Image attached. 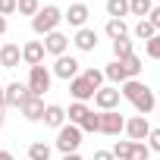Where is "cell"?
<instances>
[{
	"instance_id": "1",
	"label": "cell",
	"mask_w": 160,
	"mask_h": 160,
	"mask_svg": "<svg viewBox=\"0 0 160 160\" xmlns=\"http://www.w3.org/2000/svg\"><path fill=\"white\" fill-rule=\"evenodd\" d=\"M119 98H126V101L138 110V116H148V113L157 110V98H154V91H151L144 82H138V78H129V82L119 85Z\"/></svg>"
},
{
	"instance_id": "2",
	"label": "cell",
	"mask_w": 160,
	"mask_h": 160,
	"mask_svg": "<svg viewBox=\"0 0 160 160\" xmlns=\"http://www.w3.org/2000/svg\"><path fill=\"white\" fill-rule=\"evenodd\" d=\"M63 22V10L60 7H53V3H47V7H41L35 16H32V32L35 35H50V32H57V25Z\"/></svg>"
},
{
	"instance_id": "3",
	"label": "cell",
	"mask_w": 160,
	"mask_h": 160,
	"mask_svg": "<svg viewBox=\"0 0 160 160\" xmlns=\"http://www.w3.org/2000/svg\"><path fill=\"white\" fill-rule=\"evenodd\" d=\"M50 82H53V75H50V69H47L44 63H41V66H28V82H25L28 94L44 98V94L50 91Z\"/></svg>"
},
{
	"instance_id": "4",
	"label": "cell",
	"mask_w": 160,
	"mask_h": 160,
	"mask_svg": "<svg viewBox=\"0 0 160 160\" xmlns=\"http://www.w3.org/2000/svg\"><path fill=\"white\" fill-rule=\"evenodd\" d=\"M78 144H82V129H78V126L66 122V126L57 129V151H63V154H78Z\"/></svg>"
},
{
	"instance_id": "5",
	"label": "cell",
	"mask_w": 160,
	"mask_h": 160,
	"mask_svg": "<svg viewBox=\"0 0 160 160\" xmlns=\"http://www.w3.org/2000/svg\"><path fill=\"white\" fill-rule=\"evenodd\" d=\"M78 63L75 57H69V53H63V57H57V63H53V69H50V75H57V78H63V82H72V78L78 75Z\"/></svg>"
},
{
	"instance_id": "6",
	"label": "cell",
	"mask_w": 160,
	"mask_h": 160,
	"mask_svg": "<svg viewBox=\"0 0 160 160\" xmlns=\"http://www.w3.org/2000/svg\"><path fill=\"white\" fill-rule=\"evenodd\" d=\"M94 107L104 113V110H116L119 107V88L116 85H104L94 91Z\"/></svg>"
},
{
	"instance_id": "7",
	"label": "cell",
	"mask_w": 160,
	"mask_h": 160,
	"mask_svg": "<svg viewBox=\"0 0 160 160\" xmlns=\"http://www.w3.org/2000/svg\"><path fill=\"white\" fill-rule=\"evenodd\" d=\"M98 116H101V126H98L101 135H119V132L126 129V119H122V113H116V110H104V113H98Z\"/></svg>"
},
{
	"instance_id": "8",
	"label": "cell",
	"mask_w": 160,
	"mask_h": 160,
	"mask_svg": "<svg viewBox=\"0 0 160 160\" xmlns=\"http://www.w3.org/2000/svg\"><path fill=\"white\" fill-rule=\"evenodd\" d=\"M19 113H22L28 122H41V119H44V98H38V94H28V98L19 104Z\"/></svg>"
},
{
	"instance_id": "9",
	"label": "cell",
	"mask_w": 160,
	"mask_h": 160,
	"mask_svg": "<svg viewBox=\"0 0 160 160\" xmlns=\"http://www.w3.org/2000/svg\"><path fill=\"white\" fill-rule=\"evenodd\" d=\"M44 53H50V57H63L66 50H69V38L57 28V32H50V35H44Z\"/></svg>"
},
{
	"instance_id": "10",
	"label": "cell",
	"mask_w": 160,
	"mask_h": 160,
	"mask_svg": "<svg viewBox=\"0 0 160 160\" xmlns=\"http://www.w3.org/2000/svg\"><path fill=\"white\" fill-rule=\"evenodd\" d=\"M122 132L129 135V141H144L148 132H151V122H148V116H132V119H126Z\"/></svg>"
},
{
	"instance_id": "11",
	"label": "cell",
	"mask_w": 160,
	"mask_h": 160,
	"mask_svg": "<svg viewBox=\"0 0 160 160\" xmlns=\"http://www.w3.org/2000/svg\"><path fill=\"white\" fill-rule=\"evenodd\" d=\"M88 16H91V10H88L85 3H72V7L63 13V22H69V25L78 32V28H85V25H88Z\"/></svg>"
},
{
	"instance_id": "12",
	"label": "cell",
	"mask_w": 160,
	"mask_h": 160,
	"mask_svg": "<svg viewBox=\"0 0 160 160\" xmlns=\"http://www.w3.org/2000/svg\"><path fill=\"white\" fill-rule=\"evenodd\" d=\"M94 91H98V88H94L91 82H85L82 75H75L72 82H69V94H72V98H75L78 104H85V101H91V98H94Z\"/></svg>"
},
{
	"instance_id": "13",
	"label": "cell",
	"mask_w": 160,
	"mask_h": 160,
	"mask_svg": "<svg viewBox=\"0 0 160 160\" xmlns=\"http://www.w3.org/2000/svg\"><path fill=\"white\" fill-rule=\"evenodd\" d=\"M72 44L82 50V53H91V50L98 47V32H94V28H88V25H85V28H78V32H75V38H72Z\"/></svg>"
},
{
	"instance_id": "14",
	"label": "cell",
	"mask_w": 160,
	"mask_h": 160,
	"mask_svg": "<svg viewBox=\"0 0 160 160\" xmlns=\"http://www.w3.org/2000/svg\"><path fill=\"white\" fill-rule=\"evenodd\" d=\"M22 63H25V66H41V63H44V44H41V41L22 44Z\"/></svg>"
},
{
	"instance_id": "15",
	"label": "cell",
	"mask_w": 160,
	"mask_h": 160,
	"mask_svg": "<svg viewBox=\"0 0 160 160\" xmlns=\"http://www.w3.org/2000/svg\"><path fill=\"white\" fill-rule=\"evenodd\" d=\"M25 98H28V88H25L22 82H10V85H3V101H7V107H19Z\"/></svg>"
},
{
	"instance_id": "16",
	"label": "cell",
	"mask_w": 160,
	"mask_h": 160,
	"mask_svg": "<svg viewBox=\"0 0 160 160\" xmlns=\"http://www.w3.org/2000/svg\"><path fill=\"white\" fill-rule=\"evenodd\" d=\"M19 60H22V47L19 44H3L0 47V66L3 69H16Z\"/></svg>"
},
{
	"instance_id": "17",
	"label": "cell",
	"mask_w": 160,
	"mask_h": 160,
	"mask_svg": "<svg viewBox=\"0 0 160 160\" xmlns=\"http://www.w3.org/2000/svg\"><path fill=\"white\" fill-rule=\"evenodd\" d=\"M44 126H50V129L66 126V110H63L60 104H47V107H44Z\"/></svg>"
},
{
	"instance_id": "18",
	"label": "cell",
	"mask_w": 160,
	"mask_h": 160,
	"mask_svg": "<svg viewBox=\"0 0 160 160\" xmlns=\"http://www.w3.org/2000/svg\"><path fill=\"white\" fill-rule=\"evenodd\" d=\"M104 78H110L113 85H122V82H129V72H126V66H122L119 60H113V63H107V69H104Z\"/></svg>"
},
{
	"instance_id": "19",
	"label": "cell",
	"mask_w": 160,
	"mask_h": 160,
	"mask_svg": "<svg viewBox=\"0 0 160 160\" xmlns=\"http://www.w3.org/2000/svg\"><path fill=\"white\" fill-rule=\"evenodd\" d=\"M104 32H107V38H110V41H119V38H129V25H126V19H107Z\"/></svg>"
},
{
	"instance_id": "20",
	"label": "cell",
	"mask_w": 160,
	"mask_h": 160,
	"mask_svg": "<svg viewBox=\"0 0 160 160\" xmlns=\"http://www.w3.org/2000/svg\"><path fill=\"white\" fill-rule=\"evenodd\" d=\"M91 110H88V104H78V101H72L69 104V110H66V119L72 122V126H82V119L88 116Z\"/></svg>"
},
{
	"instance_id": "21",
	"label": "cell",
	"mask_w": 160,
	"mask_h": 160,
	"mask_svg": "<svg viewBox=\"0 0 160 160\" xmlns=\"http://www.w3.org/2000/svg\"><path fill=\"white\" fill-rule=\"evenodd\" d=\"M132 53H135V47H132V41H129V38L113 41V60H129Z\"/></svg>"
},
{
	"instance_id": "22",
	"label": "cell",
	"mask_w": 160,
	"mask_h": 160,
	"mask_svg": "<svg viewBox=\"0 0 160 160\" xmlns=\"http://www.w3.org/2000/svg\"><path fill=\"white\" fill-rule=\"evenodd\" d=\"M28 160H50V144L32 141V144H28Z\"/></svg>"
},
{
	"instance_id": "23",
	"label": "cell",
	"mask_w": 160,
	"mask_h": 160,
	"mask_svg": "<svg viewBox=\"0 0 160 160\" xmlns=\"http://www.w3.org/2000/svg\"><path fill=\"white\" fill-rule=\"evenodd\" d=\"M129 13V0H107V16L110 19H122Z\"/></svg>"
},
{
	"instance_id": "24",
	"label": "cell",
	"mask_w": 160,
	"mask_h": 160,
	"mask_svg": "<svg viewBox=\"0 0 160 160\" xmlns=\"http://www.w3.org/2000/svg\"><path fill=\"white\" fill-rule=\"evenodd\" d=\"M132 32H135V38H138V41H151V38L157 35V28H154L148 19H138V25H135Z\"/></svg>"
},
{
	"instance_id": "25",
	"label": "cell",
	"mask_w": 160,
	"mask_h": 160,
	"mask_svg": "<svg viewBox=\"0 0 160 160\" xmlns=\"http://www.w3.org/2000/svg\"><path fill=\"white\" fill-rule=\"evenodd\" d=\"M154 10V3L151 0H129V13L132 16H141V19H148V13Z\"/></svg>"
},
{
	"instance_id": "26",
	"label": "cell",
	"mask_w": 160,
	"mask_h": 160,
	"mask_svg": "<svg viewBox=\"0 0 160 160\" xmlns=\"http://www.w3.org/2000/svg\"><path fill=\"white\" fill-rule=\"evenodd\" d=\"M41 10V0H16V13L19 16H35Z\"/></svg>"
},
{
	"instance_id": "27",
	"label": "cell",
	"mask_w": 160,
	"mask_h": 160,
	"mask_svg": "<svg viewBox=\"0 0 160 160\" xmlns=\"http://www.w3.org/2000/svg\"><path fill=\"white\" fill-rule=\"evenodd\" d=\"M110 154H113L116 160H132V141H116Z\"/></svg>"
},
{
	"instance_id": "28",
	"label": "cell",
	"mask_w": 160,
	"mask_h": 160,
	"mask_svg": "<svg viewBox=\"0 0 160 160\" xmlns=\"http://www.w3.org/2000/svg\"><path fill=\"white\" fill-rule=\"evenodd\" d=\"M122 66H126V72H129V78H138V72H141V57H129V60H119Z\"/></svg>"
},
{
	"instance_id": "29",
	"label": "cell",
	"mask_w": 160,
	"mask_h": 160,
	"mask_svg": "<svg viewBox=\"0 0 160 160\" xmlns=\"http://www.w3.org/2000/svg\"><path fill=\"white\" fill-rule=\"evenodd\" d=\"M144 53H148V60H160V32L151 41H144Z\"/></svg>"
},
{
	"instance_id": "30",
	"label": "cell",
	"mask_w": 160,
	"mask_h": 160,
	"mask_svg": "<svg viewBox=\"0 0 160 160\" xmlns=\"http://www.w3.org/2000/svg\"><path fill=\"white\" fill-rule=\"evenodd\" d=\"M82 78H85V82H91L94 88H104V69H85Z\"/></svg>"
},
{
	"instance_id": "31",
	"label": "cell",
	"mask_w": 160,
	"mask_h": 160,
	"mask_svg": "<svg viewBox=\"0 0 160 160\" xmlns=\"http://www.w3.org/2000/svg\"><path fill=\"white\" fill-rule=\"evenodd\" d=\"M98 126H101V116L91 110V113L82 119V126H78V129H82V135H85V132H98Z\"/></svg>"
},
{
	"instance_id": "32",
	"label": "cell",
	"mask_w": 160,
	"mask_h": 160,
	"mask_svg": "<svg viewBox=\"0 0 160 160\" xmlns=\"http://www.w3.org/2000/svg\"><path fill=\"white\" fill-rule=\"evenodd\" d=\"M144 141H148V151H157V154H160V126H157V129H151Z\"/></svg>"
},
{
	"instance_id": "33",
	"label": "cell",
	"mask_w": 160,
	"mask_h": 160,
	"mask_svg": "<svg viewBox=\"0 0 160 160\" xmlns=\"http://www.w3.org/2000/svg\"><path fill=\"white\" fill-rule=\"evenodd\" d=\"M13 13H16V0H0V16L7 19V16H13Z\"/></svg>"
},
{
	"instance_id": "34",
	"label": "cell",
	"mask_w": 160,
	"mask_h": 160,
	"mask_svg": "<svg viewBox=\"0 0 160 160\" xmlns=\"http://www.w3.org/2000/svg\"><path fill=\"white\" fill-rule=\"evenodd\" d=\"M148 22H151V25H154V28L160 32V7H154V10L148 13Z\"/></svg>"
},
{
	"instance_id": "35",
	"label": "cell",
	"mask_w": 160,
	"mask_h": 160,
	"mask_svg": "<svg viewBox=\"0 0 160 160\" xmlns=\"http://www.w3.org/2000/svg\"><path fill=\"white\" fill-rule=\"evenodd\" d=\"M94 160H116L110 151H94Z\"/></svg>"
},
{
	"instance_id": "36",
	"label": "cell",
	"mask_w": 160,
	"mask_h": 160,
	"mask_svg": "<svg viewBox=\"0 0 160 160\" xmlns=\"http://www.w3.org/2000/svg\"><path fill=\"white\" fill-rule=\"evenodd\" d=\"M0 160H16V157H13L10 151H0Z\"/></svg>"
},
{
	"instance_id": "37",
	"label": "cell",
	"mask_w": 160,
	"mask_h": 160,
	"mask_svg": "<svg viewBox=\"0 0 160 160\" xmlns=\"http://www.w3.org/2000/svg\"><path fill=\"white\" fill-rule=\"evenodd\" d=\"M63 160H82L78 154H63Z\"/></svg>"
},
{
	"instance_id": "38",
	"label": "cell",
	"mask_w": 160,
	"mask_h": 160,
	"mask_svg": "<svg viewBox=\"0 0 160 160\" xmlns=\"http://www.w3.org/2000/svg\"><path fill=\"white\" fill-rule=\"evenodd\" d=\"M7 107V101H3V85H0V110Z\"/></svg>"
},
{
	"instance_id": "39",
	"label": "cell",
	"mask_w": 160,
	"mask_h": 160,
	"mask_svg": "<svg viewBox=\"0 0 160 160\" xmlns=\"http://www.w3.org/2000/svg\"><path fill=\"white\" fill-rule=\"evenodd\" d=\"M3 32H7V19H3V16H0V35H3Z\"/></svg>"
},
{
	"instance_id": "40",
	"label": "cell",
	"mask_w": 160,
	"mask_h": 160,
	"mask_svg": "<svg viewBox=\"0 0 160 160\" xmlns=\"http://www.w3.org/2000/svg\"><path fill=\"white\" fill-rule=\"evenodd\" d=\"M0 129H3V110H0Z\"/></svg>"
},
{
	"instance_id": "41",
	"label": "cell",
	"mask_w": 160,
	"mask_h": 160,
	"mask_svg": "<svg viewBox=\"0 0 160 160\" xmlns=\"http://www.w3.org/2000/svg\"><path fill=\"white\" fill-rule=\"evenodd\" d=\"M157 116H160V104H157Z\"/></svg>"
}]
</instances>
